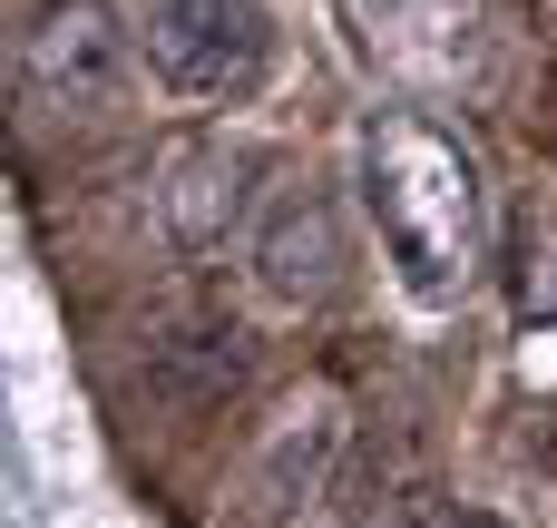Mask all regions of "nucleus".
Masks as SVG:
<instances>
[{"mask_svg":"<svg viewBox=\"0 0 557 528\" xmlns=\"http://www.w3.org/2000/svg\"><path fill=\"white\" fill-rule=\"evenodd\" d=\"M557 314V225H529V314Z\"/></svg>","mask_w":557,"mask_h":528,"instance_id":"obj_7","label":"nucleus"},{"mask_svg":"<svg viewBox=\"0 0 557 528\" xmlns=\"http://www.w3.org/2000/svg\"><path fill=\"white\" fill-rule=\"evenodd\" d=\"M362 206H372V235H382V255H392V274H401L411 304L441 314V304H460L480 284V235H490V216H480V157L441 118L382 108L362 127Z\"/></svg>","mask_w":557,"mask_h":528,"instance_id":"obj_1","label":"nucleus"},{"mask_svg":"<svg viewBox=\"0 0 557 528\" xmlns=\"http://www.w3.org/2000/svg\"><path fill=\"white\" fill-rule=\"evenodd\" d=\"M343 265H352L343 206H333L323 186H284V196L264 206V225H255V284H264L274 304H323V294L343 284Z\"/></svg>","mask_w":557,"mask_h":528,"instance_id":"obj_4","label":"nucleus"},{"mask_svg":"<svg viewBox=\"0 0 557 528\" xmlns=\"http://www.w3.org/2000/svg\"><path fill=\"white\" fill-rule=\"evenodd\" d=\"M127 20H137V49L166 98L225 108L274 69V20L255 0H137Z\"/></svg>","mask_w":557,"mask_h":528,"instance_id":"obj_2","label":"nucleus"},{"mask_svg":"<svg viewBox=\"0 0 557 528\" xmlns=\"http://www.w3.org/2000/svg\"><path fill=\"white\" fill-rule=\"evenodd\" d=\"M137 49V20H117V0H39L20 29V98L39 118H98L117 108Z\"/></svg>","mask_w":557,"mask_h":528,"instance_id":"obj_3","label":"nucleus"},{"mask_svg":"<svg viewBox=\"0 0 557 528\" xmlns=\"http://www.w3.org/2000/svg\"><path fill=\"white\" fill-rule=\"evenodd\" d=\"M441 528H499V519H490V509H450Z\"/></svg>","mask_w":557,"mask_h":528,"instance_id":"obj_8","label":"nucleus"},{"mask_svg":"<svg viewBox=\"0 0 557 528\" xmlns=\"http://www.w3.org/2000/svg\"><path fill=\"white\" fill-rule=\"evenodd\" d=\"M352 528H401V519H392V509H372V519H352Z\"/></svg>","mask_w":557,"mask_h":528,"instance_id":"obj_9","label":"nucleus"},{"mask_svg":"<svg viewBox=\"0 0 557 528\" xmlns=\"http://www.w3.org/2000/svg\"><path fill=\"white\" fill-rule=\"evenodd\" d=\"M235 176H255V157H245V147H225V137H186V147L166 157L157 206H166V235H176L186 255H215V245H225V225L245 216V186H235Z\"/></svg>","mask_w":557,"mask_h":528,"instance_id":"obj_6","label":"nucleus"},{"mask_svg":"<svg viewBox=\"0 0 557 528\" xmlns=\"http://www.w3.org/2000/svg\"><path fill=\"white\" fill-rule=\"evenodd\" d=\"M352 10H362V39L411 78H460L490 29V0H352Z\"/></svg>","mask_w":557,"mask_h":528,"instance_id":"obj_5","label":"nucleus"}]
</instances>
